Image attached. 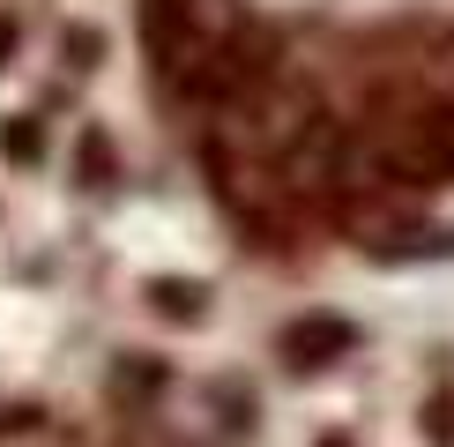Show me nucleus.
<instances>
[{
    "label": "nucleus",
    "mask_w": 454,
    "mask_h": 447,
    "mask_svg": "<svg viewBox=\"0 0 454 447\" xmlns=\"http://www.w3.org/2000/svg\"><path fill=\"white\" fill-rule=\"evenodd\" d=\"M350 350H357V328L343 313H298V321L276 328V358L291 372H328V365H343Z\"/></svg>",
    "instance_id": "nucleus-1"
},
{
    "label": "nucleus",
    "mask_w": 454,
    "mask_h": 447,
    "mask_svg": "<svg viewBox=\"0 0 454 447\" xmlns=\"http://www.w3.org/2000/svg\"><path fill=\"white\" fill-rule=\"evenodd\" d=\"M142 298H149V313L172 321V328H201L209 321V284H201V276H149Z\"/></svg>",
    "instance_id": "nucleus-2"
},
{
    "label": "nucleus",
    "mask_w": 454,
    "mask_h": 447,
    "mask_svg": "<svg viewBox=\"0 0 454 447\" xmlns=\"http://www.w3.org/2000/svg\"><path fill=\"white\" fill-rule=\"evenodd\" d=\"M410 135H418V149H425L432 186H454V105H425L418 120H410Z\"/></svg>",
    "instance_id": "nucleus-3"
},
{
    "label": "nucleus",
    "mask_w": 454,
    "mask_h": 447,
    "mask_svg": "<svg viewBox=\"0 0 454 447\" xmlns=\"http://www.w3.org/2000/svg\"><path fill=\"white\" fill-rule=\"evenodd\" d=\"M0 149H8L15 164H37V157H45V135H37V120H8V127H0Z\"/></svg>",
    "instance_id": "nucleus-4"
},
{
    "label": "nucleus",
    "mask_w": 454,
    "mask_h": 447,
    "mask_svg": "<svg viewBox=\"0 0 454 447\" xmlns=\"http://www.w3.org/2000/svg\"><path fill=\"white\" fill-rule=\"evenodd\" d=\"M164 380H172V372L149 365V358H135V350L120 358V388H127V396H149V388H164Z\"/></svg>",
    "instance_id": "nucleus-5"
},
{
    "label": "nucleus",
    "mask_w": 454,
    "mask_h": 447,
    "mask_svg": "<svg viewBox=\"0 0 454 447\" xmlns=\"http://www.w3.org/2000/svg\"><path fill=\"white\" fill-rule=\"evenodd\" d=\"M112 179V149L98 135H82V186H105Z\"/></svg>",
    "instance_id": "nucleus-6"
},
{
    "label": "nucleus",
    "mask_w": 454,
    "mask_h": 447,
    "mask_svg": "<svg viewBox=\"0 0 454 447\" xmlns=\"http://www.w3.org/2000/svg\"><path fill=\"white\" fill-rule=\"evenodd\" d=\"M105 60V37L98 30H67V67H98Z\"/></svg>",
    "instance_id": "nucleus-7"
},
{
    "label": "nucleus",
    "mask_w": 454,
    "mask_h": 447,
    "mask_svg": "<svg viewBox=\"0 0 454 447\" xmlns=\"http://www.w3.org/2000/svg\"><path fill=\"white\" fill-rule=\"evenodd\" d=\"M425 418H432V440H454V396H432V410H425Z\"/></svg>",
    "instance_id": "nucleus-8"
},
{
    "label": "nucleus",
    "mask_w": 454,
    "mask_h": 447,
    "mask_svg": "<svg viewBox=\"0 0 454 447\" xmlns=\"http://www.w3.org/2000/svg\"><path fill=\"white\" fill-rule=\"evenodd\" d=\"M30 425H37L30 403H8V410H0V433H30Z\"/></svg>",
    "instance_id": "nucleus-9"
},
{
    "label": "nucleus",
    "mask_w": 454,
    "mask_h": 447,
    "mask_svg": "<svg viewBox=\"0 0 454 447\" xmlns=\"http://www.w3.org/2000/svg\"><path fill=\"white\" fill-rule=\"evenodd\" d=\"M8 52H15V23L0 15V67H8Z\"/></svg>",
    "instance_id": "nucleus-10"
},
{
    "label": "nucleus",
    "mask_w": 454,
    "mask_h": 447,
    "mask_svg": "<svg viewBox=\"0 0 454 447\" xmlns=\"http://www.w3.org/2000/svg\"><path fill=\"white\" fill-rule=\"evenodd\" d=\"M313 447H350V440H343V433H320V440H313Z\"/></svg>",
    "instance_id": "nucleus-11"
}]
</instances>
